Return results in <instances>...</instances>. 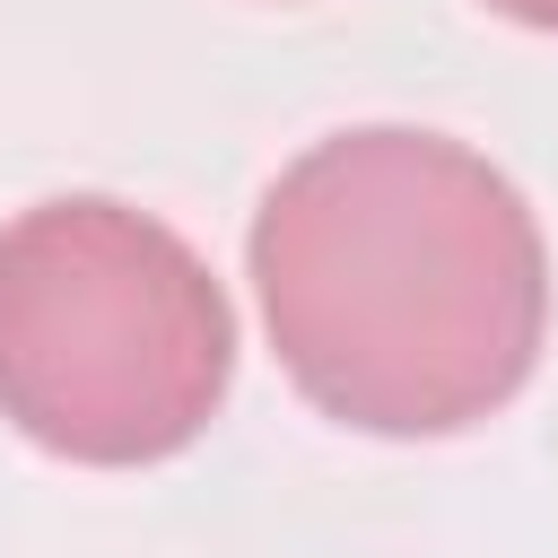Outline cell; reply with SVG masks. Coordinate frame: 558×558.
<instances>
[{
	"label": "cell",
	"mask_w": 558,
	"mask_h": 558,
	"mask_svg": "<svg viewBox=\"0 0 558 558\" xmlns=\"http://www.w3.org/2000/svg\"><path fill=\"white\" fill-rule=\"evenodd\" d=\"M235 384L218 270L113 192H52L0 227V418L87 471L183 453Z\"/></svg>",
	"instance_id": "7a4b0ae2"
},
{
	"label": "cell",
	"mask_w": 558,
	"mask_h": 558,
	"mask_svg": "<svg viewBox=\"0 0 558 558\" xmlns=\"http://www.w3.org/2000/svg\"><path fill=\"white\" fill-rule=\"evenodd\" d=\"M253 296L288 384L323 418L357 436H462L541 366L549 244L480 148L357 122L270 174Z\"/></svg>",
	"instance_id": "6da1fadb"
},
{
	"label": "cell",
	"mask_w": 558,
	"mask_h": 558,
	"mask_svg": "<svg viewBox=\"0 0 558 558\" xmlns=\"http://www.w3.org/2000/svg\"><path fill=\"white\" fill-rule=\"evenodd\" d=\"M497 17H514V26H541V35H558V0H488Z\"/></svg>",
	"instance_id": "3957f363"
}]
</instances>
